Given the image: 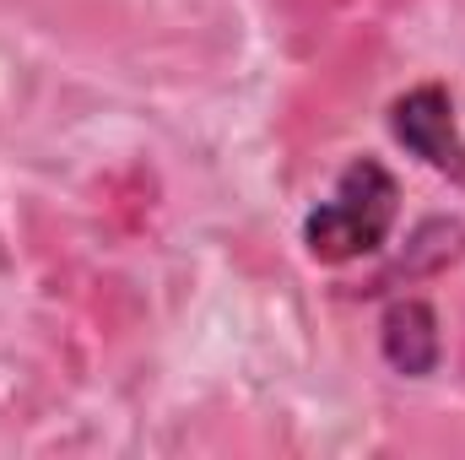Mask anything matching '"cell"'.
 <instances>
[{"label": "cell", "instance_id": "obj_1", "mask_svg": "<svg viewBox=\"0 0 465 460\" xmlns=\"http://www.w3.org/2000/svg\"><path fill=\"white\" fill-rule=\"evenodd\" d=\"M401 212V185L379 157H351L331 190V201H320L303 217V249L320 265H347L357 255H373Z\"/></svg>", "mask_w": 465, "mask_h": 460}, {"label": "cell", "instance_id": "obj_2", "mask_svg": "<svg viewBox=\"0 0 465 460\" xmlns=\"http://www.w3.org/2000/svg\"><path fill=\"white\" fill-rule=\"evenodd\" d=\"M390 130L395 141L422 157L433 174H450V179H465V135L455 125V98L428 82V87H411L406 98L390 104Z\"/></svg>", "mask_w": 465, "mask_h": 460}, {"label": "cell", "instance_id": "obj_3", "mask_svg": "<svg viewBox=\"0 0 465 460\" xmlns=\"http://www.w3.org/2000/svg\"><path fill=\"white\" fill-rule=\"evenodd\" d=\"M379 346H384V363L406 379H428L444 357V342H439V315L422 304V298H401L390 304L384 315V331H379Z\"/></svg>", "mask_w": 465, "mask_h": 460}]
</instances>
